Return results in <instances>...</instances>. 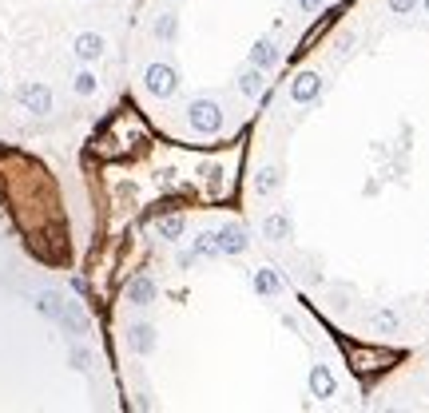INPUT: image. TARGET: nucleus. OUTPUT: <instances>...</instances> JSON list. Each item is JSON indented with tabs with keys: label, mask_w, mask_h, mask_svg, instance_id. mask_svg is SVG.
<instances>
[{
	"label": "nucleus",
	"mask_w": 429,
	"mask_h": 413,
	"mask_svg": "<svg viewBox=\"0 0 429 413\" xmlns=\"http://www.w3.org/2000/svg\"><path fill=\"white\" fill-rule=\"evenodd\" d=\"M425 9H429V0H425Z\"/></svg>",
	"instance_id": "nucleus-24"
},
{
	"label": "nucleus",
	"mask_w": 429,
	"mask_h": 413,
	"mask_svg": "<svg viewBox=\"0 0 429 413\" xmlns=\"http://www.w3.org/2000/svg\"><path fill=\"white\" fill-rule=\"evenodd\" d=\"M219 123H223V115H219V108H215L211 100L191 103V128H195V131L211 135V131H219Z\"/></svg>",
	"instance_id": "nucleus-1"
},
{
	"label": "nucleus",
	"mask_w": 429,
	"mask_h": 413,
	"mask_svg": "<svg viewBox=\"0 0 429 413\" xmlns=\"http://www.w3.org/2000/svg\"><path fill=\"white\" fill-rule=\"evenodd\" d=\"M250 56H255V64H259V68H274V52H270L267 40L255 44V52H250Z\"/></svg>",
	"instance_id": "nucleus-13"
},
{
	"label": "nucleus",
	"mask_w": 429,
	"mask_h": 413,
	"mask_svg": "<svg viewBox=\"0 0 429 413\" xmlns=\"http://www.w3.org/2000/svg\"><path fill=\"white\" fill-rule=\"evenodd\" d=\"M143 84H147L151 96H171V91H175V72H171L167 64H151Z\"/></svg>",
	"instance_id": "nucleus-2"
},
{
	"label": "nucleus",
	"mask_w": 429,
	"mask_h": 413,
	"mask_svg": "<svg viewBox=\"0 0 429 413\" xmlns=\"http://www.w3.org/2000/svg\"><path fill=\"white\" fill-rule=\"evenodd\" d=\"M72 366H76V370H84V366H88V353L76 350V353H72Z\"/></svg>",
	"instance_id": "nucleus-22"
},
{
	"label": "nucleus",
	"mask_w": 429,
	"mask_h": 413,
	"mask_svg": "<svg viewBox=\"0 0 429 413\" xmlns=\"http://www.w3.org/2000/svg\"><path fill=\"white\" fill-rule=\"evenodd\" d=\"M318 76H314V72H302V76H294V100L299 103H310L314 100V96H318Z\"/></svg>",
	"instance_id": "nucleus-5"
},
{
	"label": "nucleus",
	"mask_w": 429,
	"mask_h": 413,
	"mask_svg": "<svg viewBox=\"0 0 429 413\" xmlns=\"http://www.w3.org/2000/svg\"><path fill=\"white\" fill-rule=\"evenodd\" d=\"M334 16H338V12H330V16H322V21H318V24H314V28H310V32H306V36H302V48H299V52H306V48H310V44L318 40L322 32H326V28H330V21H334Z\"/></svg>",
	"instance_id": "nucleus-12"
},
{
	"label": "nucleus",
	"mask_w": 429,
	"mask_h": 413,
	"mask_svg": "<svg viewBox=\"0 0 429 413\" xmlns=\"http://www.w3.org/2000/svg\"><path fill=\"white\" fill-rule=\"evenodd\" d=\"M128 298L135 306H147L151 298H155V283H151V278H135V283L128 286Z\"/></svg>",
	"instance_id": "nucleus-8"
},
{
	"label": "nucleus",
	"mask_w": 429,
	"mask_h": 413,
	"mask_svg": "<svg viewBox=\"0 0 429 413\" xmlns=\"http://www.w3.org/2000/svg\"><path fill=\"white\" fill-rule=\"evenodd\" d=\"M100 52H104V40L96 32H84L80 40H76V56H80V60H96Z\"/></svg>",
	"instance_id": "nucleus-6"
},
{
	"label": "nucleus",
	"mask_w": 429,
	"mask_h": 413,
	"mask_svg": "<svg viewBox=\"0 0 429 413\" xmlns=\"http://www.w3.org/2000/svg\"><path fill=\"white\" fill-rule=\"evenodd\" d=\"M310 390H314V397H330V393H334V378H330L326 366H314V373H310Z\"/></svg>",
	"instance_id": "nucleus-7"
},
{
	"label": "nucleus",
	"mask_w": 429,
	"mask_h": 413,
	"mask_svg": "<svg viewBox=\"0 0 429 413\" xmlns=\"http://www.w3.org/2000/svg\"><path fill=\"white\" fill-rule=\"evenodd\" d=\"M239 88H243V96H259V88H262V76L259 72H247L239 80Z\"/></svg>",
	"instance_id": "nucleus-14"
},
{
	"label": "nucleus",
	"mask_w": 429,
	"mask_h": 413,
	"mask_svg": "<svg viewBox=\"0 0 429 413\" xmlns=\"http://www.w3.org/2000/svg\"><path fill=\"white\" fill-rule=\"evenodd\" d=\"M21 103L28 111H36V115H44V111H52V91L44 88V84H24V88H21Z\"/></svg>",
	"instance_id": "nucleus-4"
},
{
	"label": "nucleus",
	"mask_w": 429,
	"mask_h": 413,
	"mask_svg": "<svg viewBox=\"0 0 429 413\" xmlns=\"http://www.w3.org/2000/svg\"><path fill=\"white\" fill-rule=\"evenodd\" d=\"M413 4H418V0H389V9H394V12H409Z\"/></svg>",
	"instance_id": "nucleus-20"
},
{
	"label": "nucleus",
	"mask_w": 429,
	"mask_h": 413,
	"mask_svg": "<svg viewBox=\"0 0 429 413\" xmlns=\"http://www.w3.org/2000/svg\"><path fill=\"white\" fill-rule=\"evenodd\" d=\"M151 346H155V330H151V326H135V330H131V350L147 353Z\"/></svg>",
	"instance_id": "nucleus-10"
},
{
	"label": "nucleus",
	"mask_w": 429,
	"mask_h": 413,
	"mask_svg": "<svg viewBox=\"0 0 429 413\" xmlns=\"http://www.w3.org/2000/svg\"><path fill=\"white\" fill-rule=\"evenodd\" d=\"M160 231L167 234V239H179V234H183V219H175V215H171V219L160 222Z\"/></svg>",
	"instance_id": "nucleus-15"
},
{
	"label": "nucleus",
	"mask_w": 429,
	"mask_h": 413,
	"mask_svg": "<svg viewBox=\"0 0 429 413\" xmlns=\"http://www.w3.org/2000/svg\"><path fill=\"white\" fill-rule=\"evenodd\" d=\"M76 91H80V96H91V91H96V76H91V72H80V76H76Z\"/></svg>",
	"instance_id": "nucleus-16"
},
{
	"label": "nucleus",
	"mask_w": 429,
	"mask_h": 413,
	"mask_svg": "<svg viewBox=\"0 0 429 413\" xmlns=\"http://www.w3.org/2000/svg\"><path fill=\"white\" fill-rule=\"evenodd\" d=\"M195 251H199V254H219V242H211V234H207V239H199Z\"/></svg>",
	"instance_id": "nucleus-18"
},
{
	"label": "nucleus",
	"mask_w": 429,
	"mask_h": 413,
	"mask_svg": "<svg viewBox=\"0 0 429 413\" xmlns=\"http://www.w3.org/2000/svg\"><path fill=\"white\" fill-rule=\"evenodd\" d=\"M171 32H175V21H171V16H163V21H160V36H171Z\"/></svg>",
	"instance_id": "nucleus-21"
},
{
	"label": "nucleus",
	"mask_w": 429,
	"mask_h": 413,
	"mask_svg": "<svg viewBox=\"0 0 429 413\" xmlns=\"http://www.w3.org/2000/svg\"><path fill=\"white\" fill-rule=\"evenodd\" d=\"M386 362H394V353H381V350H362V346H350V366L358 373L366 370H381Z\"/></svg>",
	"instance_id": "nucleus-3"
},
{
	"label": "nucleus",
	"mask_w": 429,
	"mask_h": 413,
	"mask_svg": "<svg viewBox=\"0 0 429 413\" xmlns=\"http://www.w3.org/2000/svg\"><path fill=\"white\" fill-rule=\"evenodd\" d=\"M267 234H270V239H274V234H286V222H282V219H270L267 222Z\"/></svg>",
	"instance_id": "nucleus-19"
},
{
	"label": "nucleus",
	"mask_w": 429,
	"mask_h": 413,
	"mask_svg": "<svg viewBox=\"0 0 429 413\" xmlns=\"http://www.w3.org/2000/svg\"><path fill=\"white\" fill-rule=\"evenodd\" d=\"M219 251H227V254H239V251H247V234H243L239 227H227V231H223Z\"/></svg>",
	"instance_id": "nucleus-9"
},
{
	"label": "nucleus",
	"mask_w": 429,
	"mask_h": 413,
	"mask_svg": "<svg viewBox=\"0 0 429 413\" xmlns=\"http://www.w3.org/2000/svg\"><path fill=\"white\" fill-rule=\"evenodd\" d=\"M255 286H259V294H279L282 290V283H279V274H274V271H259Z\"/></svg>",
	"instance_id": "nucleus-11"
},
{
	"label": "nucleus",
	"mask_w": 429,
	"mask_h": 413,
	"mask_svg": "<svg viewBox=\"0 0 429 413\" xmlns=\"http://www.w3.org/2000/svg\"><path fill=\"white\" fill-rule=\"evenodd\" d=\"M270 187H279V175H274V171H262V179H259V191H270Z\"/></svg>",
	"instance_id": "nucleus-17"
},
{
	"label": "nucleus",
	"mask_w": 429,
	"mask_h": 413,
	"mask_svg": "<svg viewBox=\"0 0 429 413\" xmlns=\"http://www.w3.org/2000/svg\"><path fill=\"white\" fill-rule=\"evenodd\" d=\"M299 4H302V9H318L322 0H299Z\"/></svg>",
	"instance_id": "nucleus-23"
}]
</instances>
